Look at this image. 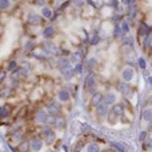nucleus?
<instances>
[{
	"mask_svg": "<svg viewBox=\"0 0 152 152\" xmlns=\"http://www.w3.org/2000/svg\"><path fill=\"white\" fill-rule=\"evenodd\" d=\"M137 63H139V66H140L141 70H146V62H145V60H144L142 57L137 59Z\"/></svg>",
	"mask_w": 152,
	"mask_h": 152,
	"instance_id": "obj_35",
	"label": "nucleus"
},
{
	"mask_svg": "<svg viewBox=\"0 0 152 152\" xmlns=\"http://www.w3.org/2000/svg\"><path fill=\"white\" fill-rule=\"evenodd\" d=\"M54 123H55V127H56V128L62 129V128H65V126H66V119L63 118V117H61V116H56V117H55Z\"/></svg>",
	"mask_w": 152,
	"mask_h": 152,
	"instance_id": "obj_18",
	"label": "nucleus"
},
{
	"mask_svg": "<svg viewBox=\"0 0 152 152\" xmlns=\"http://www.w3.org/2000/svg\"><path fill=\"white\" fill-rule=\"evenodd\" d=\"M144 47H145V50L151 49V33L147 34V36H145V38H144Z\"/></svg>",
	"mask_w": 152,
	"mask_h": 152,
	"instance_id": "obj_28",
	"label": "nucleus"
},
{
	"mask_svg": "<svg viewBox=\"0 0 152 152\" xmlns=\"http://www.w3.org/2000/svg\"><path fill=\"white\" fill-rule=\"evenodd\" d=\"M96 65H98V61H96V59H89L88 62H86V68H89V70H93V68L96 67Z\"/></svg>",
	"mask_w": 152,
	"mask_h": 152,
	"instance_id": "obj_30",
	"label": "nucleus"
},
{
	"mask_svg": "<svg viewBox=\"0 0 152 152\" xmlns=\"http://www.w3.org/2000/svg\"><path fill=\"white\" fill-rule=\"evenodd\" d=\"M70 99H71V93L68 91L67 89H65V88L60 89L59 93H57V100L60 102H62V103H65V102L70 101Z\"/></svg>",
	"mask_w": 152,
	"mask_h": 152,
	"instance_id": "obj_7",
	"label": "nucleus"
},
{
	"mask_svg": "<svg viewBox=\"0 0 152 152\" xmlns=\"http://www.w3.org/2000/svg\"><path fill=\"white\" fill-rule=\"evenodd\" d=\"M41 136L44 137V140H45V142H46L47 145H51V144L55 141V133L52 132L51 128H50L49 130H46L45 133L41 134Z\"/></svg>",
	"mask_w": 152,
	"mask_h": 152,
	"instance_id": "obj_17",
	"label": "nucleus"
},
{
	"mask_svg": "<svg viewBox=\"0 0 152 152\" xmlns=\"http://www.w3.org/2000/svg\"><path fill=\"white\" fill-rule=\"evenodd\" d=\"M100 40H101V39H100L99 36H94V37L90 39V44H91V45H98V44L100 43Z\"/></svg>",
	"mask_w": 152,
	"mask_h": 152,
	"instance_id": "obj_34",
	"label": "nucleus"
},
{
	"mask_svg": "<svg viewBox=\"0 0 152 152\" xmlns=\"http://www.w3.org/2000/svg\"><path fill=\"white\" fill-rule=\"evenodd\" d=\"M113 107L111 108V111H109L107 114H108V122L109 123H116L117 119L119 118V117L123 114L124 109H123V106L122 105H112Z\"/></svg>",
	"mask_w": 152,
	"mask_h": 152,
	"instance_id": "obj_1",
	"label": "nucleus"
},
{
	"mask_svg": "<svg viewBox=\"0 0 152 152\" xmlns=\"http://www.w3.org/2000/svg\"><path fill=\"white\" fill-rule=\"evenodd\" d=\"M151 108H146V109H145V111H144V119L145 121H146V122H151Z\"/></svg>",
	"mask_w": 152,
	"mask_h": 152,
	"instance_id": "obj_32",
	"label": "nucleus"
},
{
	"mask_svg": "<svg viewBox=\"0 0 152 152\" xmlns=\"http://www.w3.org/2000/svg\"><path fill=\"white\" fill-rule=\"evenodd\" d=\"M82 57H83V54L80 51H75V52L72 54V61L73 62H77V63H79V61L82 60Z\"/></svg>",
	"mask_w": 152,
	"mask_h": 152,
	"instance_id": "obj_29",
	"label": "nucleus"
},
{
	"mask_svg": "<svg viewBox=\"0 0 152 152\" xmlns=\"http://www.w3.org/2000/svg\"><path fill=\"white\" fill-rule=\"evenodd\" d=\"M34 119L39 124H46L47 121H49V114H47V112L44 111L43 108H39L36 112V114H34Z\"/></svg>",
	"mask_w": 152,
	"mask_h": 152,
	"instance_id": "obj_4",
	"label": "nucleus"
},
{
	"mask_svg": "<svg viewBox=\"0 0 152 152\" xmlns=\"http://www.w3.org/2000/svg\"><path fill=\"white\" fill-rule=\"evenodd\" d=\"M10 113H11V107L9 105L0 107V118H6Z\"/></svg>",
	"mask_w": 152,
	"mask_h": 152,
	"instance_id": "obj_22",
	"label": "nucleus"
},
{
	"mask_svg": "<svg viewBox=\"0 0 152 152\" xmlns=\"http://www.w3.org/2000/svg\"><path fill=\"white\" fill-rule=\"evenodd\" d=\"M52 15H54V10L50 8V6L44 5V6H41L40 8V16L43 18L50 20V18H52Z\"/></svg>",
	"mask_w": 152,
	"mask_h": 152,
	"instance_id": "obj_13",
	"label": "nucleus"
},
{
	"mask_svg": "<svg viewBox=\"0 0 152 152\" xmlns=\"http://www.w3.org/2000/svg\"><path fill=\"white\" fill-rule=\"evenodd\" d=\"M72 3H73V5L75 6V8H78V9H84L88 5L86 0H72Z\"/></svg>",
	"mask_w": 152,
	"mask_h": 152,
	"instance_id": "obj_26",
	"label": "nucleus"
},
{
	"mask_svg": "<svg viewBox=\"0 0 152 152\" xmlns=\"http://www.w3.org/2000/svg\"><path fill=\"white\" fill-rule=\"evenodd\" d=\"M33 47H34L33 40H28V41L26 43V45H24V49H26L27 51H32V50H33Z\"/></svg>",
	"mask_w": 152,
	"mask_h": 152,
	"instance_id": "obj_33",
	"label": "nucleus"
},
{
	"mask_svg": "<svg viewBox=\"0 0 152 152\" xmlns=\"http://www.w3.org/2000/svg\"><path fill=\"white\" fill-rule=\"evenodd\" d=\"M12 3H17V1H20V0H11Z\"/></svg>",
	"mask_w": 152,
	"mask_h": 152,
	"instance_id": "obj_41",
	"label": "nucleus"
},
{
	"mask_svg": "<svg viewBox=\"0 0 152 152\" xmlns=\"http://www.w3.org/2000/svg\"><path fill=\"white\" fill-rule=\"evenodd\" d=\"M4 78H5V72H4V71H1V72H0V82H1Z\"/></svg>",
	"mask_w": 152,
	"mask_h": 152,
	"instance_id": "obj_40",
	"label": "nucleus"
},
{
	"mask_svg": "<svg viewBox=\"0 0 152 152\" xmlns=\"http://www.w3.org/2000/svg\"><path fill=\"white\" fill-rule=\"evenodd\" d=\"M17 68H18L17 61L12 60V61L9 62V65H8V71H10V72H16V71H17Z\"/></svg>",
	"mask_w": 152,
	"mask_h": 152,
	"instance_id": "obj_27",
	"label": "nucleus"
},
{
	"mask_svg": "<svg viewBox=\"0 0 152 152\" xmlns=\"http://www.w3.org/2000/svg\"><path fill=\"white\" fill-rule=\"evenodd\" d=\"M17 151L18 152H28L29 151V141H27V140L20 141L18 146H17Z\"/></svg>",
	"mask_w": 152,
	"mask_h": 152,
	"instance_id": "obj_19",
	"label": "nucleus"
},
{
	"mask_svg": "<svg viewBox=\"0 0 152 152\" xmlns=\"http://www.w3.org/2000/svg\"><path fill=\"white\" fill-rule=\"evenodd\" d=\"M55 33H56V29H55V27L54 26H46L45 28L43 29V32H41V34H43V37L45 39H51L54 36H55Z\"/></svg>",
	"mask_w": 152,
	"mask_h": 152,
	"instance_id": "obj_15",
	"label": "nucleus"
},
{
	"mask_svg": "<svg viewBox=\"0 0 152 152\" xmlns=\"http://www.w3.org/2000/svg\"><path fill=\"white\" fill-rule=\"evenodd\" d=\"M70 65H71V61L68 60L67 57H61V59H59V61H57V66H59L60 70H62V68H65V67L70 66Z\"/></svg>",
	"mask_w": 152,
	"mask_h": 152,
	"instance_id": "obj_23",
	"label": "nucleus"
},
{
	"mask_svg": "<svg viewBox=\"0 0 152 152\" xmlns=\"http://www.w3.org/2000/svg\"><path fill=\"white\" fill-rule=\"evenodd\" d=\"M116 101H117V96L114 93H107L106 95H103V98H102V102L107 106L114 105Z\"/></svg>",
	"mask_w": 152,
	"mask_h": 152,
	"instance_id": "obj_11",
	"label": "nucleus"
},
{
	"mask_svg": "<svg viewBox=\"0 0 152 152\" xmlns=\"http://www.w3.org/2000/svg\"><path fill=\"white\" fill-rule=\"evenodd\" d=\"M100 147L98 144H89L88 145V152H99Z\"/></svg>",
	"mask_w": 152,
	"mask_h": 152,
	"instance_id": "obj_31",
	"label": "nucleus"
},
{
	"mask_svg": "<svg viewBox=\"0 0 152 152\" xmlns=\"http://www.w3.org/2000/svg\"><path fill=\"white\" fill-rule=\"evenodd\" d=\"M26 1H29V0H26Z\"/></svg>",
	"mask_w": 152,
	"mask_h": 152,
	"instance_id": "obj_42",
	"label": "nucleus"
},
{
	"mask_svg": "<svg viewBox=\"0 0 152 152\" xmlns=\"http://www.w3.org/2000/svg\"><path fill=\"white\" fill-rule=\"evenodd\" d=\"M119 28H121L123 34H128L130 32V26H129V23L127 22V21H122L121 24H119Z\"/></svg>",
	"mask_w": 152,
	"mask_h": 152,
	"instance_id": "obj_25",
	"label": "nucleus"
},
{
	"mask_svg": "<svg viewBox=\"0 0 152 152\" xmlns=\"http://www.w3.org/2000/svg\"><path fill=\"white\" fill-rule=\"evenodd\" d=\"M41 47L45 50V52L47 55H57V47L55 46L51 41H45Z\"/></svg>",
	"mask_w": 152,
	"mask_h": 152,
	"instance_id": "obj_14",
	"label": "nucleus"
},
{
	"mask_svg": "<svg viewBox=\"0 0 152 152\" xmlns=\"http://www.w3.org/2000/svg\"><path fill=\"white\" fill-rule=\"evenodd\" d=\"M74 73H82L83 72V66L80 63H77V66H75V68H73Z\"/></svg>",
	"mask_w": 152,
	"mask_h": 152,
	"instance_id": "obj_36",
	"label": "nucleus"
},
{
	"mask_svg": "<svg viewBox=\"0 0 152 152\" xmlns=\"http://www.w3.org/2000/svg\"><path fill=\"white\" fill-rule=\"evenodd\" d=\"M121 1H122L124 5L130 6V5H133V1H134V0H121Z\"/></svg>",
	"mask_w": 152,
	"mask_h": 152,
	"instance_id": "obj_39",
	"label": "nucleus"
},
{
	"mask_svg": "<svg viewBox=\"0 0 152 152\" xmlns=\"http://www.w3.org/2000/svg\"><path fill=\"white\" fill-rule=\"evenodd\" d=\"M117 89H118V91L127 99H130V96H132V94H133L132 88H130V85L128 84V83H124V82L119 83L118 86H117Z\"/></svg>",
	"mask_w": 152,
	"mask_h": 152,
	"instance_id": "obj_6",
	"label": "nucleus"
},
{
	"mask_svg": "<svg viewBox=\"0 0 152 152\" xmlns=\"http://www.w3.org/2000/svg\"><path fill=\"white\" fill-rule=\"evenodd\" d=\"M47 114H50V116H52V117H56V116H59V113H60V106H59V103L56 102V101H51L49 105H47Z\"/></svg>",
	"mask_w": 152,
	"mask_h": 152,
	"instance_id": "obj_10",
	"label": "nucleus"
},
{
	"mask_svg": "<svg viewBox=\"0 0 152 152\" xmlns=\"http://www.w3.org/2000/svg\"><path fill=\"white\" fill-rule=\"evenodd\" d=\"M41 147H43V140L39 139V137H33V139L29 141V149L33 151H40Z\"/></svg>",
	"mask_w": 152,
	"mask_h": 152,
	"instance_id": "obj_12",
	"label": "nucleus"
},
{
	"mask_svg": "<svg viewBox=\"0 0 152 152\" xmlns=\"http://www.w3.org/2000/svg\"><path fill=\"white\" fill-rule=\"evenodd\" d=\"M32 55L38 60H46L47 56H49V55L45 52V50L43 49V47H33Z\"/></svg>",
	"mask_w": 152,
	"mask_h": 152,
	"instance_id": "obj_9",
	"label": "nucleus"
},
{
	"mask_svg": "<svg viewBox=\"0 0 152 152\" xmlns=\"http://www.w3.org/2000/svg\"><path fill=\"white\" fill-rule=\"evenodd\" d=\"M102 98H103V94H101L100 91L94 93L91 99H90V106H93V107L98 106L100 102H102Z\"/></svg>",
	"mask_w": 152,
	"mask_h": 152,
	"instance_id": "obj_16",
	"label": "nucleus"
},
{
	"mask_svg": "<svg viewBox=\"0 0 152 152\" xmlns=\"http://www.w3.org/2000/svg\"><path fill=\"white\" fill-rule=\"evenodd\" d=\"M33 3H34V5H38V6H40V8L46 4L45 0H33Z\"/></svg>",
	"mask_w": 152,
	"mask_h": 152,
	"instance_id": "obj_37",
	"label": "nucleus"
},
{
	"mask_svg": "<svg viewBox=\"0 0 152 152\" xmlns=\"http://www.w3.org/2000/svg\"><path fill=\"white\" fill-rule=\"evenodd\" d=\"M146 137H147V132H145V130L139 134V140H140V141H144L145 139H146Z\"/></svg>",
	"mask_w": 152,
	"mask_h": 152,
	"instance_id": "obj_38",
	"label": "nucleus"
},
{
	"mask_svg": "<svg viewBox=\"0 0 152 152\" xmlns=\"http://www.w3.org/2000/svg\"><path fill=\"white\" fill-rule=\"evenodd\" d=\"M96 109H95V112H96V116L99 117V118H103L105 116H107L108 113V106L105 105L103 102H100L98 106H95Z\"/></svg>",
	"mask_w": 152,
	"mask_h": 152,
	"instance_id": "obj_8",
	"label": "nucleus"
},
{
	"mask_svg": "<svg viewBox=\"0 0 152 152\" xmlns=\"http://www.w3.org/2000/svg\"><path fill=\"white\" fill-rule=\"evenodd\" d=\"M111 145L113 147H116L118 151L121 152H128V146H127V144H124V142H116V141H112Z\"/></svg>",
	"mask_w": 152,
	"mask_h": 152,
	"instance_id": "obj_20",
	"label": "nucleus"
},
{
	"mask_svg": "<svg viewBox=\"0 0 152 152\" xmlns=\"http://www.w3.org/2000/svg\"><path fill=\"white\" fill-rule=\"evenodd\" d=\"M27 23L32 27H38L44 23V18L41 17L39 13L36 12H29L28 16H27Z\"/></svg>",
	"mask_w": 152,
	"mask_h": 152,
	"instance_id": "obj_2",
	"label": "nucleus"
},
{
	"mask_svg": "<svg viewBox=\"0 0 152 152\" xmlns=\"http://www.w3.org/2000/svg\"><path fill=\"white\" fill-rule=\"evenodd\" d=\"M134 75H135L134 68H133L132 66H127V67L123 68V71H122V73H121V79H122V82H124V83H129V82L133 80Z\"/></svg>",
	"mask_w": 152,
	"mask_h": 152,
	"instance_id": "obj_3",
	"label": "nucleus"
},
{
	"mask_svg": "<svg viewBox=\"0 0 152 152\" xmlns=\"http://www.w3.org/2000/svg\"><path fill=\"white\" fill-rule=\"evenodd\" d=\"M141 33V36H147V34L151 33V29H150V27L147 24H145V23H141L140 24V28H139V34Z\"/></svg>",
	"mask_w": 152,
	"mask_h": 152,
	"instance_id": "obj_24",
	"label": "nucleus"
},
{
	"mask_svg": "<svg viewBox=\"0 0 152 152\" xmlns=\"http://www.w3.org/2000/svg\"><path fill=\"white\" fill-rule=\"evenodd\" d=\"M95 84H96V75H95V73H93V72L88 73L86 78H85V82H84L85 90L86 91H91L93 89L95 88Z\"/></svg>",
	"mask_w": 152,
	"mask_h": 152,
	"instance_id": "obj_5",
	"label": "nucleus"
},
{
	"mask_svg": "<svg viewBox=\"0 0 152 152\" xmlns=\"http://www.w3.org/2000/svg\"><path fill=\"white\" fill-rule=\"evenodd\" d=\"M12 1L11 0H0V11H8L11 9Z\"/></svg>",
	"mask_w": 152,
	"mask_h": 152,
	"instance_id": "obj_21",
	"label": "nucleus"
}]
</instances>
